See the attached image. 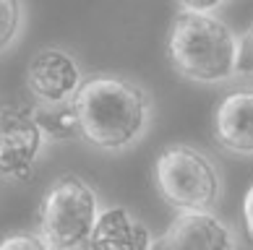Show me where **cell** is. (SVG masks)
Instances as JSON below:
<instances>
[{"instance_id": "1", "label": "cell", "mask_w": 253, "mask_h": 250, "mask_svg": "<svg viewBox=\"0 0 253 250\" xmlns=\"http://www.w3.org/2000/svg\"><path fill=\"white\" fill-rule=\"evenodd\" d=\"M81 138L102 151H123L138 143L152 123V99L138 83L94 73L73 97Z\"/></svg>"}, {"instance_id": "2", "label": "cell", "mask_w": 253, "mask_h": 250, "mask_svg": "<svg viewBox=\"0 0 253 250\" xmlns=\"http://www.w3.org/2000/svg\"><path fill=\"white\" fill-rule=\"evenodd\" d=\"M167 58L188 81L224 83L238 76L240 36L214 13L180 11L167 34Z\"/></svg>"}, {"instance_id": "3", "label": "cell", "mask_w": 253, "mask_h": 250, "mask_svg": "<svg viewBox=\"0 0 253 250\" xmlns=\"http://www.w3.org/2000/svg\"><path fill=\"white\" fill-rule=\"evenodd\" d=\"M99 211L97 190L79 175L63 172L40 201L37 235L52 250H86Z\"/></svg>"}, {"instance_id": "4", "label": "cell", "mask_w": 253, "mask_h": 250, "mask_svg": "<svg viewBox=\"0 0 253 250\" xmlns=\"http://www.w3.org/2000/svg\"><path fill=\"white\" fill-rule=\"evenodd\" d=\"M157 193L177 211H211L222 198V175L191 143H170L154 159Z\"/></svg>"}, {"instance_id": "5", "label": "cell", "mask_w": 253, "mask_h": 250, "mask_svg": "<svg viewBox=\"0 0 253 250\" xmlns=\"http://www.w3.org/2000/svg\"><path fill=\"white\" fill-rule=\"evenodd\" d=\"M47 143L37 125L32 109L3 107L0 109V178L24 182L32 180L34 164Z\"/></svg>"}, {"instance_id": "6", "label": "cell", "mask_w": 253, "mask_h": 250, "mask_svg": "<svg viewBox=\"0 0 253 250\" xmlns=\"http://www.w3.org/2000/svg\"><path fill=\"white\" fill-rule=\"evenodd\" d=\"M84 83L76 55L63 47H42L29 58L26 89L40 105H68Z\"/></svg>"}, {"instance_id": "7", "label": "cell", "mask_w": 253, "mask_h": 250, "mask_svg": "<svg viewBox=\"0 0 253 250\" xmlns=\"http://www.w3.org/2000/svg\"><path fill=\"white\" fill-rule=\"evenodd\" d=\"M152 250H235V232L214 211H177Z\"/></svg>"}, {"instance_id": "8", "label": "cell", "mask_w": 253, "mask_h": 250, "mask_svg": "<svg viewBox=\"0 0 253 250\" xmlns=\"http://www.w3.org/2000/svg\"><path fill=\"white\" fill-rule=\"evenodd\" d=\"M211 133L224 151L253 156V86L227 91L211 117Z\"/></svg>"}, {"instance_id": "9", "label": "cell", "mask_w": 253, "mask_h": 250, "mask_svg": "<svg viewBox=\"0 0 253 250\" xmlns=\"http://www.w3.org/2000/svg\"><path fill=\"white\" fill-rule=\"evenodd\" d=\"M154 237L138 216L123 206L99 211L86 250H152Z\"/></svg>"}, {"instance_id": "10", "label": "cell", "mask_w": 253, "mask_h": 250, "mask_svg": "<svg viewBox=\"0 0 253 250\" xmlns=\"http://www.w3.org/2000/svg\"><path fill=\"white\" fill-rule=\"evenodd\" d=\"M32 115L47 141H71V138L81 136L79 117L71 102L68 105H40L37 109H32Z\"/></svg>"}, {"instance_id": "11", "label": "cell", "mask_w": 253, "mask_h": 250, "mask_svg": "<svg viewBox=\"0 0 253 250\" xmlns=\"http://www.w3.org/2000/svg\"><path fill=\"white\" fill-rule=\"evenodd\" d=\"M21 0H0V52L11 47L21 32Z\"/></svg>"}, {"instance_id": "12", "label": "cell", "mask_w": 253, "mask_h": 250, "mask_svg": "<svg viewBox=\"0 0 253 250\" xmlns=\"http://www.w3.org/2000/svg\"><path fill=\"white\" fill-rule=\"evenodd\" d=\"M0 250H52L37 232H11L0 240Z\"/></svg>"}, {"instance_id": "13", "label": "cell", "mask_w": 253, "mask_h": 250, "mask_svg": "<svg viewBox=\"0 0 253 250\" xmlns=\"http://www.w3.org/2000/svg\"><path fill=\"white\" fill-rule=\"evenodd\" d=\"M238 76H253V24L240 36V58H238Z\"/></svg>"}, {"instance_id": "14", "label": "cell", "mask_w": 253, "mask_h": 250, "mask_svg": "<svg viewBox=\"0 0 253 250\" xmlns=\"http://www.w3.org/2000/svg\"><path fill=\"white\" fill-rule=\"evenodd\" d=\"M240 219H243V232H246L248 243L253 245V185L246 190V198H243V209H240Z\"/></svg>"}, {"instance_id": "15", "label": "cell", "mask_w": 253, "mask_h": 250, "mask_svg": "<svg viewBox=\"0 0 253 250\" xmlns=\"http://www.w3.org/2000/svg\"><path fill=\"white\" fill-rule=\"evenodd\" d=\"M222 3L224 0H180L183 11H191V13H214Z\"/></svg>"}]
</instances>
